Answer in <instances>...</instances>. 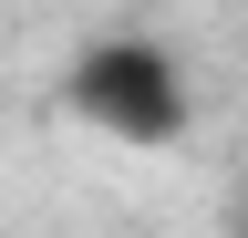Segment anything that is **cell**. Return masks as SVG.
I'll return each instance as SVG.
<instances>
[{"label": "cell", "mask_w": 248, "mask_h": 238, "mask_svg": "<svg viewBox=\"0 0 248 238\" xmlns=\"http://www.w3.org/2000/svg\"><path fill=\"white\" fill-rule=\"evenodd\" d=\"M62 114L114 145H176L197 125V94H186V63L155 32H93L62 63Z\"/></svg>", "instance_id": "1"}]
</instances>
